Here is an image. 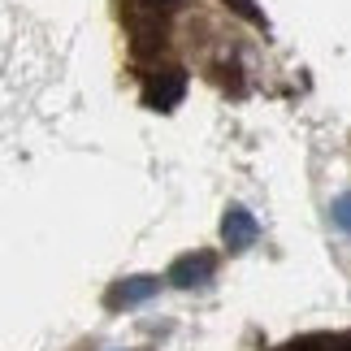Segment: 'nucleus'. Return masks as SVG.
Instances as JSON below:
<instances>
[{"label": "nucleus", "mask_w": 351, "mask_h": 351, "mask_svg": "<svg viewBox=\"0 0 351 351\" xmlns=\"http://www.w3.org/2000/svg\"><path fill=\"white\" fill-rule=\"evenodd\" d=\"M278 351H351V334H313V339L287 343Z\"/></svg>", "instance_id": "nucleus-1"}, {"label": "nucleus", "mask_w": 351, "mask_h": 351, "mask_svg": "<svg viewBox=\"0 0 351 351\" xmlns=\"http://www.w3.org/2000/svg\"><path fill=\"white\" fill-rule=\"evenodd\" d=\"M243 243H252V221L243 213H234V247H243Z\"/></svg>", "instance_id": "nucleus-2"}, {"label": "nucleus", "mask_w": 351, "mask_h": 351, "mask_svg": "<svg viewBox=\"0 0 351 351\" xmlns=\"http://www.w3.org/2000/svg\"><path fill=\"white\" fill-rule=\"evenodd\" d=\"M334 213H339V221L351 230V195H347V199H339V208H334Z\"/></svg>", "instance_id": "nucleus-3"}]
</instances>
